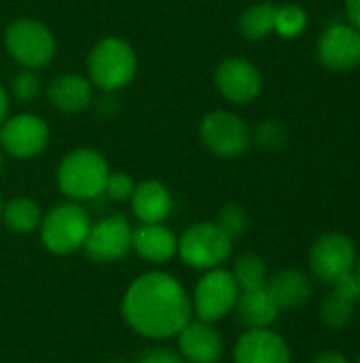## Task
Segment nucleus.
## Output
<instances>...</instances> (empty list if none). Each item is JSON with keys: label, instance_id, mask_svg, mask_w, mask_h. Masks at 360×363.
Here are the masks:
<instances>
[{"label": "nucleus", "instance_id": "1", "mask_svg": "<svg viewBox=\"0 0 360 363\" xmlns=\"http://www.w3.org/2000/svg\"><path fill=\"white\" fill-rule=\"evenodd\" d=\"M121 313L127 325L151 340L176 336L191 319V298L182 283L161 270L140 274L127 287Z\"/></svg>", "mask_w": 360, "mask_h": 363}, {"label": "nucleus", "instance_id": "2", "mask_svg": "<svg viewBox=\"0 0 360 363\" xmlns=\"http://www.w3.org/2000/svg\"><path fill=\"white\" fill-rule=\"evenodd\" d=\"M106 157L89 147H79L64 155L57 166V187L72 202L95 200L104 194L108 179Z\"/></svg>", "mask_w": 360, "mask_h": 363}, {"label": "nucleus", "instance_id": "3", "mask_svg": "<svg viewBox=\"0 0 360 363\" xmlns=\"http://www.w3.org/2000/svg\"><path fill=\"white\" fill-rule=\"evenodd\" d=\"M91 85L102 91H119L127 87L138 72V57L132 45L117 36L98 40L87 57Z\"/></svg>", "mask_w": 360, "mask_h": 363}, {"label": "nucleus", "instance_id": "4", "mask_svg": "<svg viewBox=\"0 0 360 363\" xmlns=\"http://www.w3.org/2000/svg\"><path fill=\"white\" fill-rule=\"evenodd\" d=\"M91 219L79 202H62L53 206L40 221V240L53 255H70L83 249Z\"/></svg>", "mask_w": 360, "mask_h": 363}, {"label": "nucleus", "instance_id": "5", "mask_svg": "<svg viewBox=\"0 0 360 363\" xmlns=\"http://www.w3.org/2000/svg\"><path fill=\"white\" fill-rule=\"evenodd\" d=\"M233 251V240L212 221L193 223L178 238L180 259L195 270H212L221 268Z\"/></svg>", "mask_w": 360, "mask_h": 363}, {"label": "nucleus", "instance_id": "6", "mask_svg": "<svg viewBox=\"0 0 360 363\" xmlns=\"http://www.w3.org/2000/svg\"><path fill=\"white\" fill-rule=\"evenodd\" d=\"M4 47L8 55L23 68L36 70L47 66L55 57V36L53 32L30 17L15 19L4 32Z\"/></svg>", "mask_w": 360, "mask_h": 363}, {"label": "nucleus", "instance_id": "7", "mask_svg": "<svg viewBox=\"0 0 360 363\" xmlns=\"http://www.w3.org/2000/svg\"><path fill=\"white\" fill-rule=\"evenodd\" d=\"M238 296H240V287L231 270H225L223 266L206 270L197 281L191 298L193 315L206 323L221 321L236 308Z\"/></svg>", "mask_w": 360, "mask_h": 363}, {"label": "nucleus", "instance_id": "8", "mask_svg": "<svg viewBox=\"0 0 360 363\" xmlns=\"http://www.w3.org/2000/svg\"><path fill=\"white\" fill-rule=\"evenodd\" d=\"M356 257L359 253L354 240L342 232H327L318 236L308 253L312 277L329 287L337 279L354 270Z\"/></svg>", "mask_w": 360, "mask_h": 363}, {"label": "nucleus", "instance_id": "9", "mask_svg": "<svg viewBox=\"0 0 360 363\" xmlns=\"http://www.w3.org/2000/svg\"><path fill=\"white\" fill-rule=\"evenodd\" d=\"M199 138L208 151L225 160L240 157L250 147L246 123L229 111H212L204 115L199 121Z\"/></svg>", "mask_w": 360, "mask_h": 363}, {"label": "nucleus", "instance_id": "10", "mask_svg": "<svg viewBox=\"0 0 360 363\" xmlns=\"http://www.w3.org/2000/svg\"><path fill=\"white\" fill-rule=\"evenodd\" d=\"M49 143V125L42 117L21 113L4 119L0 125V147L17 160H30L45 151Z\"/></svg>", "mask_w": 360, "mask_h": 363}, {"label": "nucleus", "instance_id": "11", "mask_svg": "<svg viewBox=\"0 0 360 363\" xmlns=\"http://www.w3.org/2000/svg\"><path fill=\"white\" fill-rule=\"evenodd\" d=\"M132 232L134 228L123 215H110L106 219H100L98 223H91L83 249L95 262H117L125 257L132 249Z\"/></svg>", "mask_w": 360, "mask_h": 363}, {"label": "nucleus", "instance_id": "12", "mask_svg": "<svg viewBox=\"0 0 360 363\" xmlns=\"http://www.w3.org/2000/svg\"><path fill=\"white\" fill-rule=\"evenodd\" d=\"M216 89L223 98H227L233 104H248L252 102L261 89L263 79L257 66L244 57H227L216 66L214 72Z\"/></svg>", "mask_w": 360, "mask_h": 363}, {"label": "nucleus", "instance_id": "13", "mask_svg": "<svg viewBox=\"0 0 360 363\" xmlns=\"http://www.w3.org/2000/svg\"><path fill=\"white\" fill-rule=\"evenodd\" d=\"M316 53L325 68L348 72L360 64V32L350 23H333L323 32Z\"/></svg>", "mask_w": 360, "mask_h": 363}, {"label": "nucleus", "instance_id": "14", "mask_svg": "<svg viewBox=\"0 0 360 363\" xmlns=\"http://www.w3.org/2000/svg\"><path fill=\"white\" fill-rule=\"evenodd\" d=\"M233 363H293V355L289 342L272 328L246 330L233 347Z\"/></svg>", "mask_w": 360, "mask_h": 363}, {"label": "nucleus", "instance_id": "15", "mask_svg": "<svg viewBox=\"0 0 360 363\" xmlns=\"http://www.w3.org/2000/svg\"><path fill=\"white\" fill-rule=\"evenodd\" d=\"M180 357L189 363H216L223 357V338L206 321H189L178 334Z\"/></svg>", "mask_w": 360, "mask_h": 363}, {"label": "nucleus", "instance_id": "16", "mask_svg": "<svg viewBox=\"0 0 360 363\" xmlns=\"http://www.w3.org/2000/svg\"><path fill=\"white\" fill-rule=\"evenodd\" d=\"M265 289L274 298L280 311H293L310 302L314 294V281L299 268H286L267 279Z\"/></svg>", "mask_w": 360, "mask_h": 363}, {"label": "nucleus", "instance_id": "17", "mask_svg": "<svg viewBox=\"0 0 360 363\" xmlns=\"http://www.w3.org/2000/svg\"><path fill=\"white\" fill-rule=\"evenodd\" d=\"M132 249L146 262L166 264L178 253V236L163 223H140L132 232Z\"/></svg>", "mask_w": 360, "mask_h": 363}, {"label": "nucleus", "instance_id": "18", "mask_svg": "<svg viewBox=\"0 0 360 363\" xmlns=\"http://www.w3.org/2000/svg\"><path fill=\"white\" fill-rule=\"evenodd\" d=\"M47 100L62 113H81L93 102V85L81 74H59L47 85Z\"/></svg>", "mask_w": 360, "mask_h": 363}, {"label": "nucleus", "instance_id": "19", "mask_svg": "<svg viewBox=\"0 0 360 363\" xmlns=\"http://www.w3.org/2000/svg\"><path fill=\"white\" fill-rule=\"evenodd\" d=\"M129 202L140 223H163L172 213V196L168 187L155 179L138 183Z\"/></svg>", "mask_w": 360, "mask_h": 363}, {"label": "nucleus", "instance_id": "20", "mask_svg": "<svg viewBox=\"0 0 360 363\" xmlns=\"http://www.w3.org/2000/svg\"><path fill=\"white\" fill-rule=\"evenodd\" d=\"M233 311L238 313V319H240L242 325H246V330L272 328L278 321L280 313H282L265 287L240 291Z\"/></svg>", "mask_w": 360, "mask_h": 363}, {"label": "nucleus", "instance_id": "21", "mask_svg": "<svg viewBox=\"0 0 360 363\" xmlns=\"http://www.w3.org/2000/svg\"><path fill=\"white\" fill-rule=\"evenodd\" d=\"M0 217L4 219L6 228L17 232V234H30L36 228H40V221H42L40 206L30 198H13V200H8L2 206Z\"/></svg>", "mask_w": 360, "mask_h": 363}, {"label": "nucleus", "instance_id": "22", "mask_svg": "<svg viewBox=\"0 0 360 363\" xmlns=\"http://www.w3.org/2000/svg\"><path fill=\"white\" fill-rule=\"evenodd\" d=\"M276 9L278 6L272 2H259L248 6L238 21L242 36L248 40H261L276 32Z\"/></svg>", "mask_w": 360, "mask_h": 363}, {"label": "nucleus", "instance_id": "23", "mask_svg": "<svg viewBox=\"0 0 360 363\" xmlns=\"http://www.w3.org/2000/svg\"><path fill=\"white\" fill-rule=\"evenodd\" d=\"M320 321L325 328L329 330H346L352 321H354V313H356V302L342 296L339 291L331 289L323 302H320Z\"/></svg>", "mask_w": 360, "mask_h": 363}, {"label": "nucleus", "instance_id": "24", "mask_svg": "<svg viewBox=\"0 0 360 363\" xmlns=\"http://www.w3.org/2000/svg\"><path fill=\"white\" fill-rule=\"evenodd\" d=\"M240 291L244 289H257V287H265L267 279H269V270H267V262L257 255V253H244L236 259L233 270H231Z\"/></svg>", "mask_w": 360, "mask_h": 363}, {"label": "nucleus", "instance_id": "25", "mask_svg": "<svg viewBox=\"0 0 360 363\" xmlns=\"http://www.w3.org/2000/svg\"><path fill=\"white\" fill-rule=\"evenodd\" d=\"M308 28V13L297 4L276 9V32L284 38H295Z\"/></svg>", "mask_w": 360, "mask_h": 363}, {"label": "nucleus", "instance_id": "26", "mask_svg": "<svg viewBox=\"0 0 360 363\" xmlns=\"http://www.w3.org/2000/svg\"><path fill=\"white\" fill-rule=\"evenodd\" d=\"M250 140H255V145H259L265 151H278L286 145L289 134H286V128L282 123L267 119L255 128V132L250 134Z\"/></svg>", "mask_w": 360, "mask_h": 363}, {"label": "nucleus", "instance_id": "27", "mask_svg": "<svg viewBox=\"0 0 360 363\" xmlns=\"http://www.w3.org/2000/svg\"><path fill=\"white\" fill-rule=\"evenodd\" d=\"M231 240L240 238L246 228H248V217H246V211L240 206V204H225L219 213V219L214 221Z\"/></svg>", "mask_w": 360, "mask_h": 363}, {"label": "nucleus", "instance_id": "28", "mask_svg": "<svg viewBox=\"0 0 360 363\" xmlns=\"http://www.w3.org/2000/svg\"><path fill=\"white\" fill-rule=\"evenodd\" d=\"M11 91H13V96H15L19 102H23V104L36 100L38 94H40V79H38V74H36L34 70H30V68H23L21 72H17V74L13 77Z\"/></svg>", "mask_w": 360, "mask_h": 363}, {"label": "nucleus", "instance_id": "29", "mask_svg": "<svg viewBox=\"0 0 360 363\" xmlns=\"http://www.w3.org/2000/svg\"><path fill=\"white\" fill-rule=\"evenodd\" d=\"M134 189H136V183H134V179L127 172H108V179H106V185H104V194L110 200H117V202L129 200Z\"/></svg>", "mask_w": 360, "mask_h": 363}, {"label": "nucleus", "instance_id": "30", "mask_svg": "<svg viewBox=\"0 0 360 363\" xmlns=\"http://www.w3.org/2000/svg\"><path fill=\"white\" fill-rule=\"evenodd\" d=\"M136 363H185V359H182L178 353L170 351V349L157 347V349L144 351V353L138 357V362Z\"/></svg>", "mask_w": 360, "mask_h": 363}, {"label": "nucleus", "instance_id": "31", "mask_svg": "<svg viewBox=\"0 0 360 363\" xmlns=\"http://www.w3.org/2000/svg\"><path fill=\"white\" fill-rule=\"evenodd\" d=\"M308 363H350V362H348V357H346L344 353L329 349V351H320L318 355H314V357H312Z\"/></svg>", "mask_w": 360, "mask_h": 363}, {"label": "nucleus", "instance_id": "32", "mask_svg": "<svg viewBox=\"0 0 360 363\" xmlns=\"http://www.w3.org/2000/svg\"><path fill=\"white\" fill-rule=\"evenodd\" d=\"M346 15L350 19V26L360 32V0H346Z\"/></svg>", "mask_w": 360, "mask_h": 363}, {"label": "nucleus", "instance_id": "33", "mask_svg": "<svg viewBox=\"0 0 360 363\" xmlns=\"http://www.w3.org/2000/svg\"><path fill=\"white\" fill-rule=\"evenodd\" d=\"M6 113H8V94H6V89L0 85V125H2L4 119H6Z\"/></svg>", "mask_w": 360, "mask_h": 363}, {"label": "nucleus", "instance_id": "34", "mask_svg": "<svg viewBox=\"0 0 360 363\" xmlns=\"http://www.w3.org/2000/svg\"><path fill=\"white\" fill-rule=\"evenodd\" d=\"M352 272H354V277H356V281H359L360 285V255L356 257V264H354V270Z\"/></svg>", "mask_w": 360, "mask_h": 363}, {"label": "nucleus", "instance_id": "35", "mask_svg": "<svg viewBox=\"0 0 360 363\" xmlns=\"http://www.w3.org/2000/svg\"><path fill=\"white\" fill-rule=\"evenodd\" d=\"M2 164H4V151H2V147H0V170H2Z\"/></svg>", "mask_w": 360, "mask_h": 363}, {"label": "nucleus", "instance_id": "36", "mask_svg": "<svg viewBox=\"0 0 360 363\" xmlns=\"http://www.w3.org/2000/svg\"><path fill=\"white\" fill-rule=\"evenodd\" d=\"M2 206H4V204H2V198H0V215H2Z\"/></svg>", "mask_w": 360, "mask_h": 363}, {"label": "nucleus", "instance_id": "37", "mask_svg": "<svg viewBox=\"0 0 360 363\" xmlns=\"http://www.w3.org/2000/svg\"><path fill=\"white\" fill-rule=\"evenodd\" d=\"M108 363H123V362H108Z\"/></svg>", "mask_w": 360, "mask_h": 363}, {"label": "nucleus", "instance_id": "38", "mask_svg": "<svg viewBox=\"0 0 360 363\" xmlns=\"http://www.w3.org/2000/svg\"><path fill=\"white\" fill-rule=\"evenodd\" d=\"M354 363H360V357H359V359H356V362H354Z\"/></svg>", "mask_w": 360, "mask_h": 363}]
</instances>
